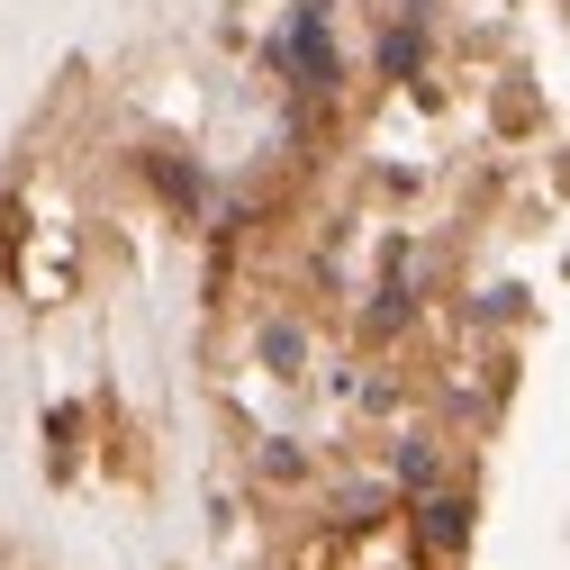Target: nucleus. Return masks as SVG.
Masks as SVG:
<instances>
[{
	"label": "nucleus",
	"instance_id": "f257e3e1",
	"mask_svg": "<svg viewBox=\"0 0 570 570\" xmlns=\"http://www.w3.org/2000/svg\"><path fill=\"white\" fill-rule=\"evenodd\" d=\"M425 534H435V543H462V508H453V498H444V508H425Z\"/></svg>",
	"mask_w": 570,
	"mask_h": 570
}]
</instances>
